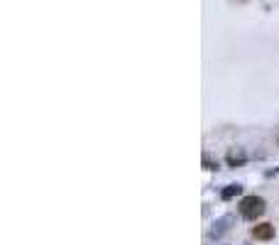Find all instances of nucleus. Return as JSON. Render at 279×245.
Returning a JSON list of instances; mask_svg holds the SVG:
<instances>
[{
    "instance_id": "4",
    "label": "nucleus",
    "mask_w": 279,
    "mask_h": 245,
    "mask_svg": "<svg viewBox=\"0 0 279 245\" xmlns=\"http://www.w3.org/2000/svg\"><path fill=\"white\" fill-rule=\"evenodd\" d=\"M252 238L255 240H272L274 238V226L272 223H260L252 228Z\"/></svg>"
},
{
    "instance_id": "1",
    "label": "nucleus",
    "mask_w": 279,
    "mask_h": 245,
    "mask_svg": "<svg viewBox=\"0 0 279 245\" xmlns=\"http://www.w3.org/2000/svg\"><path fill=\"white\" fill-rule=\"evenodd\" d=\"M264 199L262 196H245L240 201V216L242 218H247V221H255V218H260L262 213H264Z\"/></svg>"
},
{
    "instance_id": "5",
    "label": "nucleus",
    "mask_w": 279,
    "mask_h": 245,
    "mask_svg": "<svg viewBox=\"0 0 279 245\" xmlns=\"http://www.w3.org/2000/svg\"><path fill=\"white\" fill-rule=\"evenodd\" d=\"M242 194V184H228V187L221 191V199L223 201H230V199H235V196H240Z\"/></svg>"
},
{
    "instance_id": "6",
    "label": "nucleus",
    "mask_w": 279,
    "mask_h": 245,
    "mask_svg": "<svg viewBox=\"0 0 279 245\" xmlns=\"http://www.w3.org/2000/svg\"><path fill=\"white\" fill-rule=\"evenodd\" d=\"M204 167L206 170H218V162H213L211 157H204Z\"/></svg>"
},
{
    "instance_id": "7",
    "label": "nucleus",
    "mask_w": 279,
    "mask_h": 245,
    "mask_svg": "<svg viewBox=\"0 0 279 245\" xmlns=\"http://www.w3.org/2000/svg\"><path fill=\"white\" fill-rule=\"evenodd\" d=\"M277 145H279V132H277Z\"/></svg>"
},
{
    "instance_id": "3",
    "label": "nucleus",
    "mask_w": 279,
    "mask_h": 245,
    "mask_svg": "<svg viewBox=\"0 0 279 245\" xmlns=\"http://www.w3.org/2000/svg\"><path fill=\"white\" fill-rule=\"evenodd\" d=\"M245 159H247V154L242 147H230L228 154H225V162H228V167H242L245 165Z\"/></svg>"
},
{
    "instance_id": "2",
    "label": "nucleus",
    "mask_w": 279,
    "mask_h": 245,
    "mask_svg": "<svg viewBox=\"0 0 279 245\" xmlns=\"http://www.w3.org/2000/svg\"><path fill=\"white\" fill-rule=\"evenodd\" d=\"M233 223H235V216H223V218H218V221L213 223V228L208 230V238H213V240H216V238H223L225 233L230 230Z\"/></svg>"
}]
</instances>
